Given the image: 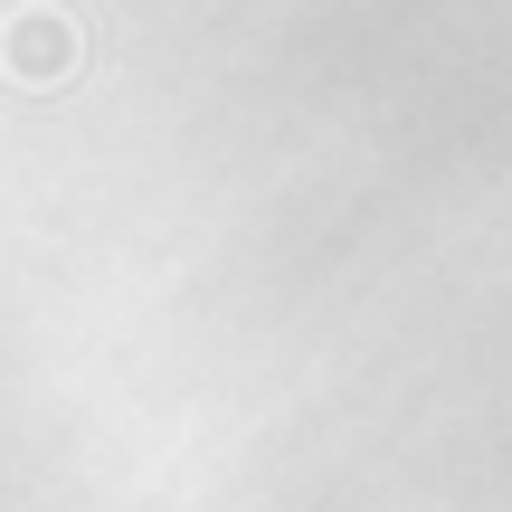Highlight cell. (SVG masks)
<instances>
[{
    "mask_svg": "<svg viewBox=\"0 0 512 512\" xmlns=\"http://www.w3.org/2000/svg\"><path fill=\"white\" fill-rule=\"evenodd\" d=\"M0 57H10V67L29 76V86H48V76H67V57H76V29H67V19H48V10H29V19H10Z\"/></svg>",
    "mask_w": 512,
    "mask_h": 512,
    "instance_id": "obj_1",
    "label": "cell"
}]
</instances>
